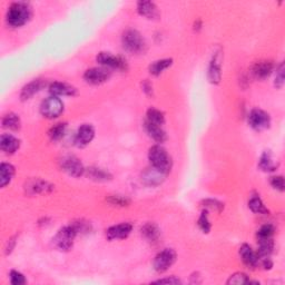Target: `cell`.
<instances>
[{
	"instance_id": "cell-1",
	"label": "cell",
	"mask_w": 285,
	"mask_h": 285,
	"mask_svg": "<svg viewBox=\"0 0 285 285\" xmlns=\"http://www.w3.org/2000/svg\"><path fill=\"white\" fill-rule=\"evenodd\" d=\"M31 7L27 2H14L7 11V23L11 27H22L29 22Z\"/></svg>"
},
{
	"instance_id": "cell-2",
	"label": "cell",
	"mask_w": 285,
	"mask_h": 285,
	"mask_svg": "<svg viewBox=\"0 0 285 285\" xmlns=\"http://www.w3.org/2000/svg\"><path fill=\"white\" fill-rule=\"evenodd\" d=\"M148 158L152 167L160 170L163 174H168L172 167V161L168 153L161 145H155L150 147L148 152Z\"/></svg>"
},
{
	"instance_id": "cell-3",
	"label": "cell",
	"mask_w": 285,
	"mask_h": 285,
	"mask_svg": "<svg viewBox=\"0 0 285 285\" xmlns=\"http://www.w3.org/2000/svg\"><path fill=\"white\" fill-rule=\"evenodd\" d=\"M121 42H123V47L130 54H142L146 49L145 39L135 29L126 30Z\"/></svg>"
},
{
	"instance_id": "cell-4",
	"label": "cell",
	"mask_w": 285,
	"mask_h": 285,
	"mask_svg": "<svg viewBox=\"0 0 285 285\" xmlns=\"http://www.w3.org/2000/svg\"><path fill=\"white\" fill-rule=\"evenodd\" d=\"M77 234H78V232H77L74 224H71V225L63 227V229L57 233L56 238H54L56 246L58 247L60 251L71 250Z\"/></svg>"
},
{
	"instance_id": "cell-5",
	"label": "cell",
	"mask_w": 285,
	"mask_h": 285,
	"mask_svg": "<svg viewBox=\"0 0 285 285\" xmlns=\"http://www.w3.org/2000/svg\"><path fill=\"white\" fill-rule=\"evenodd\" d=\"M64 111V103L57 96H50L43 101L40 106V113L48 119H54L58 117Z\"/></svg>"
},
{
	"instance_id": "cell-6",
	"label": "cell",
	"mask_w": 285,
	"mask_h": 285,
	"mask_svg": "<svg viewBox=\"0 0 285 285\" xmlns=\"http://www.w3.org/2000/svg\"><path fill=\"white\" fill-rule=\"evenodd\" d=\"M175 261H176L175 251L172 248H165L156 255L154 260V268L160 273L166 272L175 263Z\"/></svg>"
},
{
	"instance_id": "cell-7",
	"label": "cell",
	"mask_w": 285,
	"mask_h": 285,
	"mask_svg": "<svg viewBox=\"0 0 285 285\" xmlns=\"http://www.w3.org/2000/svg\"><path fill=\"white\" fill-rule=\"evenodd\" d=\"M60 166L66 172L68 175H71L72 177H80L83 176L85 173V167L78 158L75 156H65L63 160L60 161Z\"/></svg>"
},
{
	"instance_id": "cell-8",
	"label": "cell",
	"mask_w": 285,
	"mask_h": 285,
	"mask_svg": "<svg viewBox=\"0 0 285 285\" xmlns=\"http://www.w3.org/2000/svg\"><path fill=\"white\" fill-rule=\"evenodd\" d=\"M248 124L255 130L266 129L271 124V117L262 109H253L248 115Z\"/></svg>"
},
{
	"instance_id": "cell-9",
	"label": "cell",
	"mask_w": 285,
	"mask_h": 285,
	"mask_svg": "<svg viewBox=\"0 0 285 285\" xmlns=\"http://www.w3.org/2000/svg\"><path fill=\"white\" fill-rule=\"evenodd\" d=\"M97 62L104 68L117 69V71H125L127 68V65L123 58L113 55L111 52H100L97 56Z\"/></svg>"
},
{
	"instance_id": "cell-10",
	"label": "cell",
	"mask_w": 285,
	"mask_h": 285,
	"mask_svg": "<svg viewBox=\"0 0 285 285\" xmlns=\"http://www.w3.org/2000/svg\"><path fill=\"white\" fill-rule=\"evenodd\" d=\"M109 77H111V71L107 68H91L86 71L84 75V79L86 80V83L91 85H100L105 83Z\"/></svg>"
},
{
	"instance_id": "cell-11",
	"label": "cell",
	"mask_w": 285,
	"mask_h": 285,
	"mask_svg": "<svg viewBox=\"0 0 285 285\" xmlns=\"http://www.w3.org/2000/svg\"><path fill=\"white\" fill-rule=\"evenodd\" d=\"M94 136H95V129H94L93 126L89 124H84L77 130L75 136L76 145L79 146V147L87 146L94 140Z\"/></svg>"
},
{
	"instance_id": "cell-12",
	"label": "cell",
	"mask_w": 285,
	"mask_h": 285,
	"mask_svg": "<svg viewBox=\"0 0 285 285\" xmlns=\"http://www.w3.org/2000/svg\"><path fill=\"white\" fill-rule=\"evenodd\" d=\"M132 230H133L132 224L121 223L109 227L107 232H106V235H107L108 239H123L127 238V236L132 233Z\"/></svg>"
},
{
	"instance_id": "cell-13",
	"label": "cell",
	"mask_w": 285,
	"mask_h": 285,
	"mask_svg": "<svg viewBox=\"0 0 285 285\" xmlns=\"http://www.w3.org/2000/svg\"><path fill=\"white\" fill-rule=\"evenodd\" d=\"M222 55L216 52L209 67V79L212 84H218L222 78Z\"/></svg>"
},
{
	"instance_id": "cell-14",
	"label": "cell",
	"mask_w": 285,
	"mask_h": 285,
	"mask_svg": "<svg viewBox=\"0 0 285 285\" xmlns=\"http://www.w3.org/2000/svg\"><path fill=\"white\" fill-rule=\"evenodd\" d=\"M239 255H241L243 263L250 267L256 266L260 262L258 252H255L253 248L250 245H247V244H243L241 248H239Z\"/></svg>"
},
{
	"instance_id": "cell-15",
	"label": "cell",
	"mask_w": 285,
	"mask_h": 285,
	"mask_svg": "<svg viewBox=\"0 0 285 285\" xmlns=\"http://www.w3.org/2000/svg\"><path fill=\"white\" fill-rule=\"evenodd\" d=\"M20 146V141L10 134H3L0 138V148L6 154H14Z\"/></svg>"
},
{
	"instance_id": "cell-16",
	"label": "cell",
	"mask_w": 285,
	"mask_h": 285,
	"mask_svg": "<svg viewBox=\"0 0 285 285\" xmlns=\"http://www.w3.org/2000/svg\"><path fill=\"white\" fill-rule=\"evenodd\" d=\"M45 86H46V84H45L43 80H40V79L32 80L31 83L27 84L26 86L23 88L22 93H20V98H22L23 100L30 99L32 96H35L36 94L42 91Z\"/></svg>"
},
{
	"instance_id": "cell-17",
	"label": "cell",
	"mask_w": 285,
	"mask_h": 285,
	"mask_svg": "<svg viewBox=\"0 0 285 285\" xmlns=\"http://www.w3.org/2000/svg\"><path fill=\"white\" fill-rule=\"evenodd\" d=\"M51 185L48 184L47 182H44L42 180H31L27 183L26 185V192L29 195L40 194V193H47L51 190Z\"/></svg>"
},
{
	"instance_id": "cell-18",
	"label": "cell",
	"mask_w": 285,
	"mask_h": 285,
	"mask_svg": "<svg viewBox=\"0 0 285 285\" xmlns=\"http://www.w3.org/2000/svg\"><path fill=\"white\" fill-rule=\"evenodd\" d=\"M273 64L271 62H260L256 63L254 65L253 69H252V72H253V76L258 79H265L268 76L272 74L273 71Z\"/></svg>"
},
{
	"instance_id": "cell-19",
	"label": "cell",
	"mask_w": 285,
	"mask_h": 285,
	"mask_svg": "<svg viewBox=\"0 0 285 285\" xmlns=\"http://www.w3.org/2000/svg\"><path fill=\"white\" fill-rule=\"evenodd\" d=\"M49 92L52 94V96H72L76 94V89L71 86V85L59 83V81H55L52 83L49 87Z\"/></svg>"
},
{
	"instance_id": "cell-20",
	"label": "cell",
	"mask_w": 285,
	"mask_h": 285,
	"mask_svg": "<svg viewBox=\"0 0 285 285\" xmlns=\"http://www.w3.org/2000/svg\"><path fill=\"white\" fill-rule=\"evenodd\" d=\"M137 11L142 17L154 19L158 16L157 7L152 1H140L137 3Z\"/></svg>"
},
{
	"instance_id": "cell-21",
	"label": "cell",
	"mask_w": 285,
	"mask_h": 285,
	"mask_svg": "<svg viewBox=\"0 0 285 285\" xmlns=\"http://www.w3.org/2000/svg\"><path fill=\"white\" fill-rule=\"evenodd\" d=\"M145 129L147 132L148 135L153 138L154 141H156L157 142H164L167 140V135H166L165 130L162 128V126L155 125L149 123V121L146 120L145 123Z\"/></svg>"
},
{
	"instance_id": "cell-22",
	"label": "cell",
	"mask_w": 285,
	"mask_h": 285,
	"mask_svg": "<svg viewBox=\"0 0 285 285\" xmlns=\"http://www.w3.org/2000/svg\"><path fill=\"white\" fill-rule=\"evenodd\" d=\"M15 175V167L9 163H2L0 165V186L5 187L13 180Z\"/></svg>"
},
{
	"instance_id": "cell-23",
	"label": "cell",
	"mask_w": 285,
	"mask_h": 285,
	"mask_svg": "<svg viewBox=\"0 0 285 285\" xmlns=\"http://www.w3.org/2000/svg\"><path fill=\"white\" fill-rule=\"evenodd\" d=\"M142 235H144V238L147 239L148 242H157V239L161 236V231L158 227L153 223H147L146 225L142 227Z\"/></svg>"
},
{
	"instance_id": "cell-24",
	"label": "cell",
	"mask_w": 285,
	"mask_h": 285,
	"mask_svg": "<svg viewBox=\"0 0 285 285\" xmlns=\"http://www.w3.org/2000/svg\"><path fill=\"white\" fill-rule=\"evenodd\" d=\"M172 64H173V60L169 58L156 60V62H154L149 66V72L154 76H160L163 71L172 66Z\"/></svg>"
},
{
	"instance_id": "cell-25",
	"label": "cell",
	"mask_w": 285,
	"mask_h": 285,
	"mask_svg": "<svg viewBox=\"0 0 285 285\" xmlns=\"http://www.w3.org/2000/svg\"><path fill=\"white\" fill-rule=\"evenodd\" d=\"M248 207H250V210L252 212H254V213L263 215L268 214V210L266 209L263 201L260 198V196H258V195H254V196H252L250 198V201H248Z\"/></svg>"
},
{
	"instance_id": "cell-26",
	"label": "cell",
	"mask_w": 285,
	"mask_h": 285,
	"mask_svg": "<svg viewBox=\"0 0 285 285\" xmlns=\"http://www.w3.org/2000/svg\"><path fill=\"white\" fill-rule=\"evenodd\" d=\"M20 118L14 113H9L2 118V126L10 130H18L20 128Z\"/></svg>"
},
{
	"instance_id": "cell-27",
	"label": "cell",
	"mask_w": 285,
	"mask_h": 285,
	"mask_svg": "<svg viewBox=\"0 0 285 285\" xmlns=\"http://www.w3.org/2000/svg\"><path fill=\"white\" fill-rule=\"evenodd\" d=\"M260 167L265 172H273L278 168V163L275 162L274 158L270 153H264L260 160Z\"/></svg>"
},
{
	"instance_id": "cell-28",
	"label": "cell",
	"mask_w": 285,
	"mask_h": 285,
	"mask_svg": "<svg viewBox=\"0 0 285 285\" xmlns=\"http://www.w3.org/2000/svg\"><path fill=\"white\" fill-rule=\"evenodd\" d=\"M66 130H67L66 123H58L52 126V127L49 129L48 135H49V138L52 142H58L65 136Z\"/></svg>"
},
{
	"instance_id": "cell-29",
	"label": "cell",
	"mask_w": 285,
	"mask_h": 285,
	"mask_svg": "<svg viewBox=\"0 0 285 285\" xmlns=\"http://www.w3.org/2000/svg\"><path fill=\"white\" fill-rule=\"evenodd\" d=\"M165 174H163L160 170H157L155 168H150L149 170H147L144 174V177H142V180L146 182V184L148 185H155V184H160L162 182L161 177L164 176Z\"/></svg>"
},
{
	"instance_id": "cell-30",
	"label": "cell",
	"mask_w": 285,
	"mask_h": 285,
	"mask_svg": "<svg viewBox=\"0 0 285 285\" xmlns=\"http://www.w3.org/2000/svg\"><path fill=\"white\" fill-rule=\"evenodd\" d=\"M147 121L155 125L163 126L165 123V116L161 111L155 108H149L147 111Z\"/></svg>"
},
{
	"instance_id": "cell-31",
	"label": "cell",
	"mask_w": 285,
	"mask_h": 285,
	"mask_svg": "<svg viewBox=\"0 0 285 285\" xmlns=\"http://www.w3.org/2000/svg\"><path fill=\"white\" fill-rule=\"evenodd\" d=\"M274 235V226L271 224H265L258 232V239H268L273 238Z\"/></svg>"
},
{
	"instance_id": "cell-32",
	"label": "cell",
	"mask_w": 285,
	"mask_h": 285,
	"mask_svg": "<svg viewBox=\"0 0 285 285\" xmlns=\"http://www.w3.org/2000/svg\"><path fill=\"white\" fill-rule=\"evenodd\" d=\"M88 174L93 180L96 181H107L109 180V177H111V175L100 168H91L88 170Z\"/></svg>"
},
{
	"instance_id": "cell-33",
	"label": "cell",
	"mask_w": 285,
	"mask_h": 285,
	"mask_svg": "<svg viewBox=\"0 0 285 285\" xmlns=\"http://www.w3.org/2000/svg\"><path fill=\"white\" fill-rule=\"evenodd\" d=\"M198 226L199 229H201L204 233H209L211 231V223H210V219H209V213H207V211H203L201 216L198 218Z\"/></svg>"
},
{
	"instance_id": "cell-34",
	"label": "cell",
	"mask_w": 285,
	"mask_h": 285,
	"mask_svg": "<svg viewBox=\"0 0 285 285\" xmlns=\"http://www.w3.org/2000/svg\"><path fill=\"white\" fill-rule=\"evenodd\" d=\"M250 282L251 281L248 280L247 275L244 274V273H235V274L232 275L230 280L227 281L229 284H247Z\"/></svg>"
},
{
	"instance_id": "cell-35",
	"label": "cell",
	"mask_w": 285,
	"mask_h": 285,
	"mask_svg": "<svg viewBox=\"0 0 285 285\" xmlns=\"http://www.w3.org/2000/svg\"><path fill=\"white\" fill-rule=\"evenodd\" d=\"M10 283L13 285H23L26 283V279L22 273L18 271L10 272Z\"/></svg>"
},
{
	"instance_id": "cell-36",
	"label": "cell",
	"mask_w": 285,
	"mask_h": 285,
	"mask_svg": "<svg viewBox=\"0 0 285 285\" xmlns=\"http://www.w3.org/2000/svg\"><path fill=\"white\" fill-rule=\"evenodd\" d=\"M283 85H284V65L281 64L280 67L276 69L275 86L278 88H282Z\"/></svg>"
},
{
	"instance_id": "cell-37",
	"label": "cell",
	"mask_w": 285,
	"mask_h": 285,
	"mask_svg": "<svg viewBox=\"0 0 285 285\" xmlns=\"http://www.w3.org/2000/svg\"><path fill=\"white\" fill-rule=\"evenodd\" d=\"M204 206L207 207V209H212L217 212H221L224 209V205L221 202L216 201V199H206V201H204Z\"/></svg>"
},
{
	"instance_id": "cell-38",
	"label": "cell",
	"mask_w": 285,
	"mask_h": 285,
	"mask_svg": "<svg viewBox=\"0 0 285 285\" xmlns=\"http://www.w3.org/2000/svg\"><path fill=\"white\" fill-rule=\"evenodd\" d=\"M271 185L275 190H279L281 192L284 190V178L282 176H274L271 178Z\"/></svg>"
},
{
	"instance_id": "cell-39",
	"label": "cell",
	"mask_w": 285,
	"mask_h": 285,
	"mask_svg": "<svg viewBox=\"0 0 285 285\" xmlns=\"http://www.w3.org/2000/svg\"><path fill=\"white\" fill-rule=\"evenodd\" d=\"M109 202L112 203L114 205H119V206H126L129 204V201L127 198L121 197V196H112V198L109 199Z\"/></svg>"
},
{
	"instance_id": "cell-40",
	"label": "cell",
	"mask_w": 285,
	"mask_h": 285,
	"mask_svg": "<svg viewBox=\"0 0 285 285\" xmlns=\"http://www.w3.org/2000/svg\"><path fill=\"white\" fill-rule=\"evenodd\" d=\"M156 283H160V284H180L181 283V281L176 279V278H174V276H172V278H168V279H162V280H158L156 281Z\"/></svg>"
},
{
	"instance_id": "cell-41",
	"label": "cell",
	"mask_w": 285,
	"mask_h": 285,
	"mask_svg": "<svg viewBox=\"0 0 285 285\" xmlns=\"http://www.w3.org/2000/svg\"><path fill=\"white\" fill-rule=\"evenodd\" d=\"M142 88H144V92L147 93V94H152V86L148 83H145L142 84Z\"/></svg>"
}]
</instances>
